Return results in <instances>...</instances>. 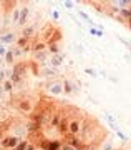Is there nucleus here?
Wrapping results in <instances>:
<instances>
[{
    "mask_svg": "<svg viewBox=\"0 0 131 150\" xmlns=\"http://www.w3.org/2000/svg\"><path fill=\"white\" fill-rule=\"evenodd\" d=\"M20 142H22L20 137H17V135H7V137H4V139L0 140V145H2L4 150H13Z\"/></svg>",
    "mask_w": 131,
    "mask_h": 150,
    "instance_id": "1",
    "label": "nucleus"
},
{
    "mask_svg": "<svg viewBox=\"0 0 131 150\" xmlns=\"http://www.w3.org/2000/svg\"><path fill=\"white\" fill-rule=\"evenodd\" d=\"M81 129H83V122L78 120V118H73L68 122V134L71 137H76V135L81 134Z\"/></svg>",
    "mask_w": 131,
    "mask_h": 150,
    "instance_id": "2",
    "label": "nucleus"
},
{
    "mask_svg": "<svg viewBox=\"0 0 131 150\" xmlns=\"http://www.w3.org/2000/svg\"><path fill=\"white\" fill-rule=\"evenodd\" d=\"M62 142L60 140H48V139H43L40 142V147L42 150H62Z\"/></svg>",
    "mask_w": 131,
    "mask_h": 150,
    "instance_id": "3",
    "label": "nucleus"
},
{
    "mask_svg": "<svg viewBox=\"0 0 131 150\" xmlns=\"http://www.w3.org/2000/svg\"><path fill=\"white\" fill-rule=\"evenodd\" d=\"M0 43H5L8 47H10L12 43H18V35H17V32L0 33Z\"/></svg>",
    "mask_w": 131,
    "mask_h": 150,
    "instance_id": "4",
    "label": "nucleus"
},
{
    "mask_svg": "<svg viewBox=\"0 0 131 150\" xmlns=\"http://www.w3.org/2000/svg\"><path fill=\"white\" fill-rule=\"evenodd\" d=\"M47 90L52 93V95H62L63 93V82L60 80H53L47 83Z\"/></svg>",
    "mask_w": 131,
    "mask_h": 150,
    "instance_id": "5",
    "label": "nucleus"
},
{
    "mask_svg": "<svg viewBox=\"0 0 131 150\" xmlns=\"http://www.w3.org/2000/svg\"><path fill=\"white\" fill-rule=\"evenodd\" d=\"M28 15H30V7H27V5L20 7V18H18V23L17 25L22 28H25L27 23H28Z\"/></svg>",
    "mask_w": 131,
    "mask_h": 150,
    "instance_id": "6",
    "label": "nucleus"
},
{
    "mask_svg": "<svg viewBox=\"0 0 131 150\" xmlns=\"http://www.w3.org/2000/svg\"><path fill=\"white\" fill-rule=\"evenodd\" d=\"M76 90H78V85H76L75 82L68 80V79L63 80V93H65V95H71V93H75Z\"/></svg>",
    "mask_w": 131,
    "mask_h": 150,
    "instance_id": "7",
    "label": "nucleus"
},
{
    "mask_svg": "<svg viewBox=\"0 0 131 150\" xmlns=\"http://www.w3.org/2000/svg\"><path fill=\"white\" fill-rule=\"evenodd\" d=\"M65 64V57L62 54L60 55H50V59H48V65L52 67V69H58V67H62Z\"/></svg>",
    "mask_w": 131,
    "mask_h": 150,
    "instance_id": "8",
    "label": "nucleus"
},
{
    "mask_svg": "<svg viewBox=\"0 0 131 150\" xmlns=\"http://www.w3.org/2000/svg\"><path fill=\"white\" fill-rule=\"evenodd\" d=\"M17 108H18V112H25V113H30L32 112V103L30 100H27V98H20V100H17Z\"/></svg>",
    "mask_w": 131,
    "mask_h": 150,
    "instance_id": "9",
    "label": "nucleus"
},
{
    "mask_svg": "<svg viewBox=\"0 0 131 150\" xmlns=\"http://www.w3.org/2000/svg\"><path fill=\"white\" fill-rule=\"evenodd\" d=\"M35 33H38L37 32V23H32V25H27L25 28H22V37L23 38H30V37H33Z\"/></svg>",
    "mask_w": 131,
    "mask_h": 150,
    "instance_id": "10",
    "label": "nucleus"
},
{
    "mask_svg": "<svg viewBox=\"0 0 131 150\" xmlns=\"http://www.w3.org/2000/svg\"><path fill=\"white\" fill-rule=\"evenodd\" d=\"M48 55H50L48 50H43V52H33V62H45V60L50 59Z\"/></svg>",
    "mask_w": 131,
    "mask_h": 150,
    "instance_id": "11",
    "label": "nucleus"
},
{
    "mask_svg": "<svg viewBox=\"0 0 131 150\" xmlns=\"http://www.w3.org/2000/svg\"><path fill=\"white\" fill-rule=\"evenodd\" d=\"M48 52L52 55H60V45L58 43H48Z\"/></svg>",
    "mask_w": 131,
    "mask_h": 150,
    "instance_id": "12",
    "label": "nucleus"
},
{
    "mask_svg": "<svg viewBox=\"0 0 131 150\" xmlns=\"http://www.w3.org/2000/svg\"><path fill=\"white\" fill-rule=\"evenodd\" d=\"M10 18H12V23H18V18H20V7H15L13 8V13L10 15Z\"/></svg>",
    "mask_w": 131,
    "mask_h": 150,
    "instance_id": "13",
    "label": "nucleus"
},
{
    "mask_svg": "<svg viewBox=\"0 0 131 150\" xmlns=\"http://www.w3.org/2000/svg\"><path fill=\"white\" fill-rule=\"evenodd\" d=\"M4 60H5V64H8V65L13 67V65H15V55H13V52L10 50V52L5 55V59H4Z\"/></svg>",
    "mask_w": 131,
    "mask_h": 150,
    "instance_id": "14",
    "label": "nucleus"
},
{
    "mask_svg": "<svg viewBox=\"0 0 131 150\" xmlns=\"http://www.w3.org/2000/svg\"><path fill=\"white\" fill-rule=\"evenodd\" d=\"M101 150H116L113 140H105V142L101 144Z\"/></svg>",
    "mask_w": 131,
    "mask_h": 150,
    "instance_id": "15",
    "label": "nucleus"
},
{
    "mask_svg": "<svg viewBox=\"0 0 131 150\" xmlns=\"http://www.w3.org/2000/svg\"><path fill=\"white\" fill-rule=\"evenodd\" d=\"M13 87H15V83H13L12 80H5V82H4V92L12 93V92H13Z\"/></svg>",
    "mask_w": 131,
    "mask_h": 150,
    "instance_id": "16",
    "label": "nucleus"
},
{
    "mask_svg": "<svg viewBox=\"0 0 131 150\" xmlns=\"http://www.w3.org/2000/svg\"><path fill=\"white\" fill-rule=\"evenodd\" d=\"M90 33L95 35V37H103V35H105V32H103L101 28H95V27H90Z\"/></svg>",
    "mask_w": 131,
    "mask_h": 150,
    "instance_id": "17",
    "label": "nucleus"
},
{
    "mask_svg": "<svg viewBox=\"0 0 131 150\" xmlns=\"http://www.w3.org/2000/svg\"><path fill=\"white\" fill-rule=\"evenodd\" d=\"M10 52V47L8 45H5V43H0V57H4L5 59V55Z\"/></svg>",
    "mask_w": 131,
    "mask_h": 150,
    "instance_id": "18",
    "label": "nucleus"
},
{
    "mask_svg": "<svg viewBox=\"0 0 131 150\" xmlns=\"http://www.w3.org/2000/svg\"><path fill=\"white\" fill-rule=\"evenodd\" d=\"M27 147H28V140H22V142L17 145L13 150H27Z\"/></svg>",
    "mask_w": 131,
    "mask_h": 150,
    "instance_id": "19",
    "label": "nucleus"
},
{
    "mask_svg": "<svg viewBox=\"0 0 131 150\" xmlns=\"http://www.w3.org/2000/svg\"><path fill=\"white\" fill-rule=\"evenodd\" d=\"M78 15H80V17H83V18H85V22H86V23H90V25H91V27H93V20H91V18H90V17L86 15V13H85V12L78 10Z\"/></svg>",
    "mask_w": 131,
    "mask_h": 150,
    "instance_id": "20",
    "label": "nucleus"
},
{
    "mask_svg": "<svg viewBox=\"0 0 131 150\" xmlns=\"http://www.w3.org/2000/svg\"><path fill=\"white\" fill-rule=\"evenodd\" d=\"M62 150H76V149H75V147H73L71 144H68V142H65V144L62 145Z\"/></svg>",
    "mask_w": 131,
    "mask_h": 150,
    "instance_id": "21",
    "label": "nucleus"
},
{
    "mask_svg": "<svg viewBox=\"0 0 131 150\" xmlns=\"http://www.w3.org/2000/svg\"><path fill=\"white\" fill-rule=\"evenodd\" d=\"M63 5L67 7V8H73L75 4H73V2H68V0H65V2H63Z\"/></svg>",
    "mask_w": 131,
    "mask_h": 150,
    "instance_id": "22",
    "label": "nucleus"
},
{
    "mask_svg": "<svg viewBox=\"0 0 131 150\" xmlns=\"http://www.w3.org/2000/svg\"><path fill=\"white\" fill-rule=\"evenodd\" d=\"M85 72H86L88 75H91V77H96V72H95L93 69H85Z\"/></svg>",
    "mask_w": 131,
    "mask_h": 150,
    "instance_id": "23",
    "label": "nucleus"
},
{
    "mask_svg": "<svg viewBox=\"0 0 131 150\" xmlns=\"http://www.w3.org/2000/svg\"><path fill=\"white\" fill-rule=\"evenodd\" d=\"M37 149V145H32V144H28V147H27V150H35Z\"/></svg>",
    "mask_w": 131,
    "mask_h": 150,
    "instance_id": "24",
    "label": "nucleus"
},
{
    "mask_svg": "<svg viewBox=\"0 0 131 150\" xmlns=\"http://www.w3.org/2000/svg\"><path fill=\"white\" fill-rule=\"evenodd\" d=\"M5 64V60H4V57H0V69H2V65Z\"/></svg>",
    "mask_w": 131,
    "mask_h": 150,
    "instance_id": "25",
    "label": "nucleus"
},
{
    "mask_svg": "<svg viewBox=\"0 0 131 150\" xmlns=\"http://www.w3.org/2000/svg\"><path fill=\"white\" fill-rule=\"evenodd\" d=\"M4 27V18H2V17H0V28Z\"/></svg>",
    "mask_w": 131,
    "mask_h": 150,
    "instance_id": "26",
    "label": "nucleus"
},
{
    "mask_svg": "<svg viewBox=\"0 0 131 150\" xmlns=\"http://www.w3.org/2000/svg\"><path fill=\"white\" fill-rule=\"evenodd\" d=\"M126 25H128V28H130V30H131V18H130V20H128V23H126Z\"/></svg>",
    "mask_w": 131,
    "mask_h": 150,
    "instance_id": "27",
    "label": "nucleus"
},
{
    "mask_svg": "<svg viewBox=\"0 0 131 150\" xmlns=\"http://www.w3.org/2000/svg\"><path fill=\"white\" fill-rule=\"evenodd\" d=\"M0 17H2V4H0Z\"/></svg>",
    "mask_w": 131,
    "mask_h": 150,
    "instance_id": "28",
    "label": "nucleus"
},
{
    "mask_svg": "<svg viewBox=\"0 0 131 150\" xmlns=\"http://www.w3.org/2000/svg\"><path fill=\"white\" fill-rule=\"evenodd\" d=\"M116 150H121V149H116Z\"/></svg>",
    "mask_w": 131,
    "mask_h": 150,
    "instance_id": "29",
    "label": "nucleus"
},
{
    "mask_svg": "<svg viewBox=\"0 0 131 150\" xmlns=\"http://www.w3.org/2000/svg\"><path fill=\"white\" fill-rule=\"evenodd\" d=\"M91 150H96V149H91Z\"/></svg>",
    "mask_w": 131,
    "mask_h": 150,
    "instance_id": "30",
    "label": "nucleus"
}]
</instances>
